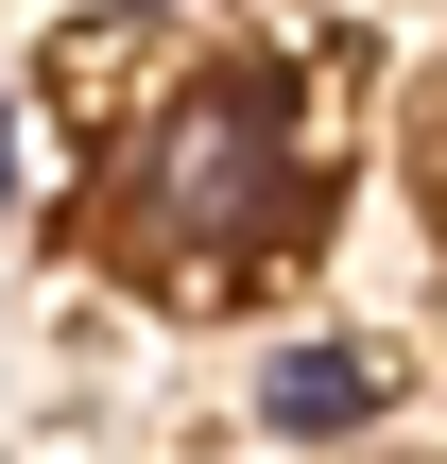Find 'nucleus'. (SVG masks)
Returning a JSON list of instances; mask_svg holds the SVG:
<instances>
[{"label": "nucleus", "instance_id": "1", "mask_svg": "<svg viewBox=\"0 0 447 464\" xmlns=\"http://www.w3.org/2000/svg\"><path fill=\"white\" fill-rule=\"evenodd\" d=\"M276 155H293V86H276V69H207V86L155 121V207H172V224H241V207L276 189Z\"/></svg>", "mask_w": 447, "mask_h": 464}, {"label": "nucleus", "instance_id": "2", "mask_svg": "<svg viewBox=\"0 0 447 464\" xmlns=\"http://www.w3.org/2000/svg\"><path fill=\"white\" fill-rule=\"evenodd\" d=\"M362 396H379V362H345V344H293L276 362V430H345Z\"/></svg>", "mask_w": 447, "mask_h": 464}]
</instances>
